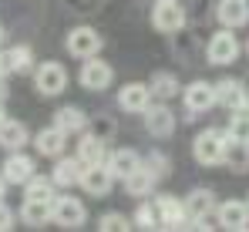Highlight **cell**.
Returning a JSON list of instances; mask_svg holds the SVG:
<instances>
[{
    "instance_id": "obj_21",
    "label": "cell",
    "mask_w": 249,
    "mask_h": 232,
    "mask_svg": "<svg viewBox=\"0 0 249 232\" xmlns=\"http://www.w3.org/2000/svg\"><path fill=\"white\" fill-rule=\"evenodd\" d=\"M105 165H108V172H111L115 178H128V175L142 165V158H138V152H131V148H118V152H111L105 158Z\"/></svg>"
},
{
    "instance_id": "obj_2",
    "label": "cell",
    "mask_w": 249,
    "mask_h": 232,
    "mask_svg": "<svg viewBox=\"0 0 249 232\" xmlns=\"http://www.w3.org/2000/svg\"><path fill=\"white\" fill-rule=\"evenodd\" d=\"M236 57H239V40L232 34V27H222L219 34H212L206 47V61L212 68H226V64H236Z\"/></svg>"
},
{
    "instance_id": "obj_16",
    "label": "cell",
    "mask_w": 249,
    "mask_h": 232,
    "mask_svg": "<svg viewBox=\"0 0 249 232\" xmlns=\"http://www.w3.org/2000/svg\"><path fill=\"white\" fill-rule=\"evenodd\" d=\"M51 202L54 198H31L24 195V205H20V222L31 226V229H41L51 222Z\"/></svg>"
},
{
    "instance_id": "obj_28",
    "label": "cell",
    "mask_w": 249,
    "mask_h": 232,
    "mask_svg": "<svg viewBox=\"0 0 249 232\" xmlns=\"http://www.w3.org/2000/svg\"><path fill=\"white\" fill-rule=\"evenodd\" d=\"M148 88H152V94H159V98H175L182 88H178V77L168 74V71H155L152 81H148Z\"/></svg>"
},
{
    "instance_id": "obj_24",
    "label": "cell",
    "mask_w": 249,
    "mask_h": 232,
    "mask_svg": "<svg viewBox=\"0 0 249 232\" xmlns=\"http://www.w3.org/2000/svg\"><path fill=\"white\" fill-rule=\"evenodd\" d=\"M185 212H189V219H209V215L215 212V195L209 192V189L189 192V198H185Z\"/></svg>"
},
{
    "instance_id": "obj_11",
    "label": "cell",
    "mask_w": 249,
    "mask_h": 232,
    "mask_svg": "<svg viewBox=\"0 0 249 232\" xmlns=\"http://www.w3.org/2000/svg\"><path fill=\"white\" fill-rule=\"evenodd\" d=\"M78 185H81L88 195H108L111 185H115V175L108 172V165H84Z\"/></svg>"
},
{
    "instance_id": "obj_19",
    "label": "cell",
    "mask_w": 249,
    "mask_h": 232,
    "mask_svg": "<svg viewBox=\"0 0 249 232\" xmlns=\"http://www.w3.org/2000/svg\"><path fill=\"white\" fill-rule=\"evenodd\" d=\"M34 145H37V152H41V155H47V158H57V155L64 152V145H68V135H64L57 125H51V128H41V131H37Z\"/></svg>"
},
{
    "instance_id": "obj_13",
    "label": "cell",
    "mask_w": 249,
    "mask_h": 232,
    "mask_svg": "<svg viewBox=\"0 0 249 232\" xmlns=\"http://www.w3.org/2000/svg\"><path fill=\"white\" fill-rule=\"evenodd\" d=\"M145 128H148L152 138H168V135L175 131V115H172V108H165V105H148V108H145Z\"/></svg>"
},
{
    "instance_id": "obj_7",
    "label": "cell",
    "mask_w": 249,
    "mask_h": 232,
    "mask_svg": "<svg viewBox=\"0 0 249 232\" xmlns=\"http://www.w3.org/2000/svg\"><path fill=\"white\" fill-rule=\"evenodd\" d=\"M155 212H159V226L162 229H185L189 226L185 202H178L175 195H159L155 198Z\"/></svg>"
},
{
    "instance_id": "obj_27",
    "label": "cell",
    "mask_w": 249,
    "mask_h": 232,
    "mask_svg": "<svg viewBox=\"0 0 249 232\" xmlns=\"http://www.w3.org/2000/svg\"><path fill=\"white\" fill-rule=\"evenodd\" d=\"M7 68H10V74H27V71L34 68V51H31L27 44L10 47V51H7Z\"/></svg>"
},
{
    "instance_id": "obj_39",
    "label": "cell",
    "mask_w": 249,
    "mask_h": 232,
    "mask_svg": "<svg viewBox=\"0 0 249 232\" xmlns=\"http://www.w3.org/2000/svg\"><path fill=\"white\" fill-rule=\"evenodd\" d=\"M246 51H249V44H246Z\"/></svg>"
},
{
    "instance_id": "obj_31",
    "label": "cell",
    "mask_w": 249,
    "mask_h": 232,
    "mask_svg": "<svg viewBox=\"0 0 249 232\" xmlns=\"http://www.w3.org/2000/svg\"><path fill=\"white\" fill-rule=\"evenodd\" d=\"M98 229L101 232H128L131 229V219L122 215V212H105V215L98 219Z\"/></svg>"
},
{
    "instance_id": "obj_26",
    "label": "cell",
    "mask_w": 249,
    "mask_h": 232,
    "mask_svg": "<svg viewBox=\"0 0 249 232\" xmlns=\"http://www.w3.org/2000/svg\"><path fill=\"white\" fill-rule=\"evenodd\" d=\"M54 125L64 131V135H81L84 128H88V115H84L81 108H57V115H54Z\"/></svg>"
},
{
    "instance_id": "obj_38",
    "label": "cell",
    "mask_w": 249,
    "mask_h": 232,
    "mask_svg": "<svg viewBox=\"0 0 249 232\" xmlns=\"http://www.w3.org/2000/svg\"><path fill=\"white\" fill-rule=\"evenodd\" d=\"M0 40H3V27H0Z\"/></svg>"
},
{
    "instance_id": "obj_22",
    "label": "cell",
    "mask_w": 249,
    "mask_h": 232,
    "mask_svg": "<svg viewBox=\"0 0 249 232\" xmlns=\"http://www.w3.org/2000/svg\"><path fill=\"white\" fill-rule=\"evenodd\" d=\"M78 158H81V165H105V138H98V135H88L81 131V142H78Z\"/></svg>"
},
{
    "instance_id": "obj_17",
    "label": "cell",
    "mask_w": 249,
    "mask_h": 232,
    "mask_svg": "<svg viewBox=\"0 0 249 232\" xmlns=\"http://www.w3.org/2000/svg\"><path fill=\"white\" fill-rule=\"evenodd\" d=\"M212 88H215V105H222V108H229V111L243 108V94H246V84H243V81L222 77V81H215Z\"/></svg>"
},
{
    "instance_id": "obj_9",
    "label": "cell",
    "mask_w": 249,
    "mask_h": 232,
    "mask_svg": "<svg viewBox=\"0 0 249 232\" xmlns=\"http://www.w3.org/2000/svg\"><path fill=\"white\" fill-rule=\"evenodd\" d=\"M182 101H185V111L202 115L215 105V88L209 81H192L189 88H182Z\"/></svg>"
},
{
    "instance_id": "obj_20",
    "label": "cell",
    "mask_w": 249,
    "mask_h": 232,
    "mask_svg": "<svg viewBox=\"0 0 249 232\" xmlns=\"http://www.w3.org/2000/svg\"><path fill=\"white\" fill-rule=\"evenodd\" d=\"M81 158H61L57 155V165H54V172H51V178H54V185H64V189H71V185H78L81 182Z\"/></svg>"
},
{
    "instance_id": "obj_35",
    "label": "cell",
    "mask_w": 249,
    "mask_h": 232,
    "mask_svg": "<svg viewBox=\"0 0 249 232\" xmlns=\"http://www.w3.org/2000/svg\"><path fill=\"white\" fill-rule=\"evenodd\" d=\"M10 74V68H7V51H0V81Z\"/></svg>"
},
{
    "instance_id": "obj_1",
    "label": "cell",
    "mask_w": 249,
    "mask_h": 232,
    "mask_svg": "<svg viewBox=\"0 0 249 232\" xmlns=\"http://www.w3.org/2000/svg\"><path fill=\"white\" fill-rule=\"evenodd\" d=\"M226 142H229V135L219 131V128H206V131H199L196 142H192V155H196V161H199V165H219L222 155H226Z\"/></svg>"
},
{
    "instance_id": "obj_4",
    "label": "cell",
    "mask_w": 249,
    "mask_h": 232,
    "mask_svg": "<svg viewBox=\"0 0 249 232\" xmlns=\"http://www.w3.org/2000/svg\"><path fill=\"white\" fill-rule=\"evenodd\" d=\"M152 27L162 34H178L185 27V7L178 0H159L152 7Z\"/></svg>"
},
{
    "instance_id": "obj_37",
    "label": "cell",
    "mask_w": 249,
    "mask_h": 232,
    "mask_svg": "<svg viewBox=\"0 0 249 232\" xmlns=\"http://www.w3.org/2000/svg\"><path fill=\"white\" fill-rule=\"evenodd\" d=\"M3 121H7V115H3V108H0V125H3Z\"/></svg>"
},
{
    "instance_id": "obj_23",
    "label": "cell",
    "mask_w": 249,
    "mask_h": 232,
    "mask_svg": "<svg viewBox=\"0 0 249 232\" xmlns=\"http://www.w3.org/2000/svg\"><path fill=\"white\" fill-rule=\"evenodd\" d=\"M0 145H3L7 152H20V148L27 145V125L7 118V121L0 125Z\"/></svg>"
},
{
    "instance_id": "obj_14",
    "label": "cell",
    "mask_w": 249,
    "mask_h": 232,
    "mask_svg": "<svg viewBox=\"0 0 249 232\" xmlns=\"http://www.w3.org/2000/svg\"><path fill=\"white\" fill-rule=\"evenodd\" d=\"M215 17L222 27H246L249 24V0H219L215 7Z\"/></svg>"
},
{
    "instance_id": "obj_32",
    "label": "cell",
    "mask_w": 249,
    "mask_h": 232,
    "mask_svg": "<svg viewBox=\"0 0 249 232\" xmlns=\"http://www.w3.org/2000/svg\"><path fill=\"white\" fill-rule=\"evenodd\" d=\"M131 226L135 229H159V212H155V205H138V212H135V219H131Z\"/></svg>"
},
{
    "instance_id": "obj_5",
    "label": "cell",
    "mask_w": 249,
    "mask_h": 232,
    "mask_svg": "<svg viewBox=\"0 0 249 232\" xmlns=\"http://www.w3.org/2000/svg\"><path fill=\"white\" fill-rule=\"evenodd\" d=\"M34 88L41 91L44 98H57V94L68 88V71H64V64H57V61L37 64V71H34Z\"/></svg>"
},
{
    "instance_id": "obj_15",
    "label": "cell",
    "mask_w": 249,
    "mask_h": 232,
    "mask_svg": "<svg viewBox=\"0 0 249 232\" xmlns=\"http://www.w3.org/2000/svg\"><path fill=\"white\" fill-rule=\"evenodd\" d=\"M162 175L152 168V165H138L128 178H122L124 182V192L135 195V198H142V195H152V189H155V182H159Z\"/></svg>"
},
{
    "instance_id": "obj_6",
    "label": "cell",
    "mask_w": 249,
    "mask_h": 232,
    "mask_svg": "<svg viewBox=\"0 0 249 232\" xmlns=\"http://www.w3.org/2000/svg\"><path fill=\"white\" fill-rule=\"evenodd\" d=\"M68 51L74 54V57H94V54H101V47H105V37L94 31V27H74L71 34H68Z\"/></svg>"
},
{
    "instance_id": "obj_33",
    "label": "cell",
    "mask_w": 249,
    "mask_h": 232,
    "mask_svg": "<svg viewBox=\"0 0 249 232\" xmlns=\"http://www.w3.org/2000/svg\"><path fill=\"white\" fill-rule=\"evenodd\" d=\"M14 219H17V215H14V209H10V205L0 198V232L14 229Z\"/></svg>"
},
{
    "instance_id": "obj_34",
    "label": "cell",
    "mask_w": 249,
    "mask_h": 232,
    "mask_svg": "<svg viewBox=\"0 0 249 232\" xmlns=\"http://www.w3.org/2000/svg\"><path fill=\"white\" fill-rule=\"evenodd\" d=\"M148 165H152V168H155L159 175H165V172H168V158H165V155H159V152L148 155Z\"/></svg>"
},
{
    "instance_id": "obj_12",
    "label": "cell",
    "mask_w": 249,
    "mask_h": 232,
    "mask_svg": "<svg viewBox=\"0 0 249 232\" xmlns=\"http://www.w3.org/2000/svg\"><path fill=\"white\" fill-rule=\"evenodd\" d=\"M118 105L124 111H135V115H145V108L152 105V88L142 84V81H131L118 91Z\"/></svg>"
},
{
    "instance_id": "obj_36",
    "label": "cell",
    "mask_w": 249,
    "mask_h": 232,
    "mask_svg": "<svg viewBox=\"0 0 249 232\" xmlns=\"http://www.w3.org/2000/svg\"><path fill=\"white\" fill-rule=\"evenodd\" d=\"M3 192H7V178L0 175V198H3Z\"/></svg>"
},
{
    "instance_id": "obj_8",
    "label": "cell",
    "mask_w": 249,
    "mask_h": 232,
    "mask_svg": "<svg viewBox=\"0 0 249 232\" xmlns=\"http://www.w3.org/2000/svg\"><path fill=\"white\" fill-rule=\"evenodd\" d=\"M111 81H115V71H111V64H105L98 54H94V57H84L81 84L88 88V91H105Z\"/></svg>"
},
{
    "instance_id": "obj_3",
    "label": "cell",
    "mask_w": 249,
    "mask_h": 232,
    "mask_svg": "<svg viewBox=\"0 0 249 232\" xmlns=\"http://www.w3.org/2000/svg\"><path fill=\"white\" fill-rule=\"evenodd\" d=\"M51 219H54L61 229H81L88 212H84L81 198H74V195H54V202H51Z\"/></svg>"
},
{
    "instance_id": "obj_25",
    "label": "cell",
    "mask_w": 249,
    "mask_h": 232,
    "mask_svg": "<svg viewBox=\"0 0 249 232\" xmlns=\"http://www.w3.org/2000/svg\"><path fill=\"white\" fill-rule=\"evenodd\" d=\"M222 161H226L229 172H236V175L249 172V142L229 138V142H226V155H222Z\"/></svg>"
},
{
    "instance_id": "obj_10",
    "label": "cell",
    "mask_w": 249,
    "mask_h": 232,
    "mask_svg": "<svg viewBox=\"0 0 249 232\" xmlns=\"http://www.w3.org/2000/svg\"><path fill=\"white\" fill-rule=\"evenodd\" d=\"M215 219H219L222 229H229V232L249 229V202H236V198L222 202V205L215 209Z\"/></svg>"
},
{
    "instance_id": "obj_30",
    "label": "cell",
    "mask_w": 249,
    "mask_h": 232,
    "mask_svg": "<svg viewBox=\"0 0 249 232\" xmlns=\"http://www.w3.org/2000/svg\"><path fill=\"white\" fill-rule=\"evenodd\" d=\"M229 138H239V142H249V111L246 108H236L232 118H229Z\"/></svg>"
},
{
    "instance_id": "obj_18",
    "label": "cell",
    "mask_w": 249,
    "mask_h": 232,
    "mask_svg": "<svg viewBox=\"0 0 249 232\" xmlns=\"http://www.w3.org/2000/svg\"><path fill=\"white\" fill-rule=\"evenodd\" d=\"M31 175H34V158L14 152L7 161H3V178H7V185H24Z\"/></svg>"
},
{
    "instance_id": "obj_29",
    "label": "cell",
    "mask_w": 249,
    "mask_h": 232,
    "mask_svg": "<svg viewBox=\"0 0 249 232\" xmlns=\"http://www.w3.org/2000/svg\"><path fill=\"white\" fill-rule=\"evenodd\" d=\"M24 195H31V198H54V178L31 175V178L24 182Z\"/></svg>"
}]
</instances>
